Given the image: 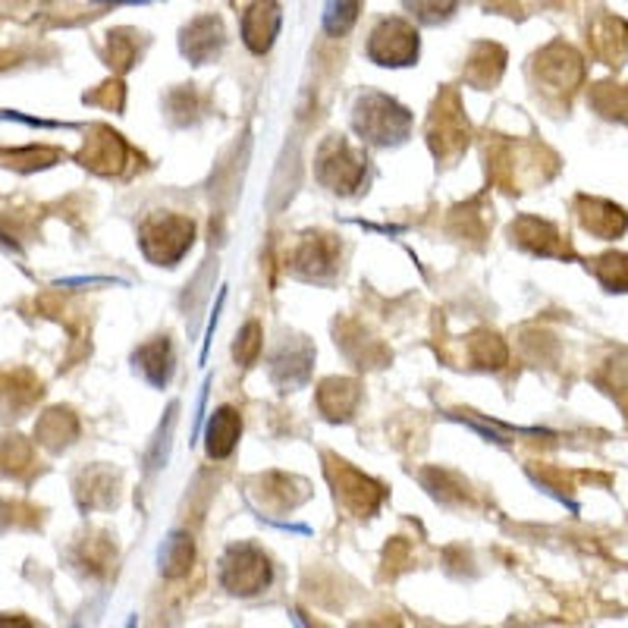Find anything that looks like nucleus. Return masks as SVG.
Wrapping results in <instances>:
<instances>
[{"instance_id":"1","label":"nucleus","mask_w":628,"mask_h":628,"mask_svg":"<svg viewBox=\"0 0 628 628\" xmlns=\"http://www.w3.org/2000/svg\"><path fill=\"white\" fill-rule=\"evenodd\" d=\"M409 110H403L396 101L383 98V95H368L356 113V126L361 136H368L371 141H403L409 136Z\"/></svg>"},{"instance_id":"2","label":"nucleus","mask_w":628,"mask_h":628,"mask_svg":"<svg viewBox=\"0 0 628 628\" xmlns=\"http://www.w3.org/2000/svg\"><path fill=\"white\" fill-rule=\"evenodd\" d=\"M368 57L378 66H411L418 60V32L406 20H381L371 41H368Z\"/></svg>"},{"instance_id":"3","label":"nucleus","mask_w":628,"mask_h":628,"mask_svg":"<svg viewBox=\"0 0 628 628\" xmlns=\"http://www.w3.org/2000/svg\"><path fill=\"white\" fill-rule=\"evenodd\" d=\"M268 581H271V563L251 546H236L223 559V584L233 594H258L261 588H268Z\"/></svg>"},{"instance_id":"4","label":"nucleus","mask_w":628,"mask_h":628,"mask_svg":"<svg viewBox=\"0 0 628 628\" xmlns=\"http://www.w3.org/2000/svg\"><path fill=\"white\" fill-rule=\"evenodd\" d=\"M283 26V13L276 0H255L243 13V41L251 54H264L271 51L273 38Z\"/></svg>"},{"instance_id":"5","label":"nucleus","mask_w":628,"mask_h":628,"mask_svg":"<svg viewBox=\"0 0 628 628\" xmlns=\"http://www.w3.org/2000/svg\"><path fill=\"white\" fill-rule=\"evenodd\" d=\"M180 48H183V54L189 57L192 63H208L211 57H218V51L223 48V26H220L218 16L192 20L189 26L183 28Z\"/></svg>"},{"instance_id":"6","label":"nucleus","mask_w":628,"mask_h":628,"mask_svg":"<svg viewBox=\"0 0 628 628\" xmlns=\"http://www.w3.org/2000/svg\"><path fill=\"white\" fill-rule=\"evenodd\" d=\"M239 431H243V424H239V415H236V411H214V418H211V424H208V453H211L214 459L230 456L233 446H236V440H239Z\"/></svg>"},{"instance_id":"7","label":"nucleus","mask_w":628,"mask_h":628,"mask_svg":"<svg viewBox=\"0 0 628 628\" xmlns=\"http://www.w3.org/2000/svg\"><path fill=\"white\" fill-rule=\"evenodd\" d=\"M192 566V541L186 534H170L161 546V572L164 575H183Z\"/></svg>"},{"instance_id":"8","label":"nucleus","mask_w":628,"mask_h":628,"mask_svg":"<svg viewBox=\"0 0 628 628\" xmlns=\"http://www.w3.org/2000/svg\"><path fill=\"white\" fill-rule=\"evenodd\" d=\"M403 3H406V10H409L411 16L418 23H424V26L446 23L456 13V7H459V0H403Z\"/></svg>"},{"instance_id":"9","label":"nucleus","mask_w":628,"mask_h":628,"mask_svg":"<svg viewBox=\"0 0 628 628\" xmlns=\"http://www.w3.org/2000/svg\"><path fill=\"white\" fill-rule=\"evenodd\" d=\"M358 20V0H328L324 7V28L328 35H346L349 28L356 26Z\"/></svg>"}]
</instances>
